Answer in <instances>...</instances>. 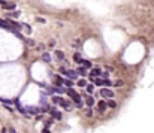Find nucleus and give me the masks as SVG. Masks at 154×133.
<instances>
[{
	"label": "nucleus",
	"mask_w": 154,
	"mask_h": 133,
	"mask_svg": "<svg viewBox=\"0 0 154 133\" xmlns=\"http://www.w3.org/2000/svg\"><path fill=\"white\" fill-rule=\"evenodd\" d=\"M56 55H57L58 60H63V58H64V54H63L62 51H56Z\"/></svg>",
	"instance_id": "a211bd4d"
},
{
	"label": "nucleus",
	"mask_w": 154,
	"mask_h": 133,
	"mask_svg": "<svg viewBox=\"0 0 154 133\" xmlns=\"http://www.w3.org/2000/svg\"><path fill=\"white\" fill-rule=\"evenodd\" d=\"M60 74H62V75H66V76H68V78H70V79H76L78 78V70H66V69H60Z\"/></svg>",
	"instance_id": "20e7f679"
},
{
	"label": "nucleus",
	"mask_w": 154,
	"mask_h": 133,
	"mask_svg": "<svg viewBox=\"0 0 154 133\" xmlns=\"http://www.w3.org/2000/svg\"><path fill=\"white\" fill-rule=\"evenodd\" d=\"M78 85H79V87H85V85H87L85 79H84V78H81V79H79V81H78Z\"/></svg>",
	"instance_id": "6ab92c4d"
},
{
	"label": "nucleus",
	"mask_w": 154,
	"mask_h": 133,
	"mask_svg": "<svg viewBox=\"0 0 154 133\" xmlns=\"http://www.w3.org/2000/svg\"><path fill=\"white\" fill-rule=\"evenodd\" d=\"M9 133H15V130L14 129H9Z\"/></svg>",
	"instance_id": "a878e982"
},
{
	"label": "nucleus",
	"mask_w": 154,
	"mask_h": 133,
	"mask_svg": "<svg viewBox=\"0 0 154 133\" xmlns=\"http://www.w3.org/2000/svg\"><path fill=\"white\" fill-rule=\"evenodd\" d=\"M106 106H108V103H106V102H102V100H100V102L97 103V109H99V112H105V109H106Z\"/></svg>",
	"instance_id": "9d476101"
},
{
	"label": "nucleus",
	"mask_w": 154,
	"mask_h": 133,
	"mask_svg": "<svg viewBox=\"0 0 154 133\" xmlns=\"http://www.w3.org/2000/svg\"><path fill=\"white\" fill-rule=\"evenodd\" d=\"M108 106H109V108H115V106H117V103L114 102V100H109V102H108Z\"/></svg>",
	"instance_id": "412c9836"
},
{
	"label": "nucleus",
	"mask_w": 154,
	"mask_h": 133,
	"mask_svg": "<svg viewBox=\"0 0 154 133\" xmlns=\"http://www.w3.org/2000/svg\"><path fill=\"white\" fill-rule=\"evenodd\" d=\"M78 74L79 75H85V69L84 68H78Z\"/></svg>",
	"instance_id": "5701e85b"
},
{
	"label": "nucleus",
	"mask_w": 154,
	"mask_h": 133,
	"mask_svg": "<svg viewBox=\"0 0 154 133\" xmlns=\"http://www.w3.org/2000/svg\"><path fill=\"white\" fill-rule=\"evenodd\" d=\"M100 75H102V70H100L99 68H94V69L91 70V76L93 78H94V76H100Z\"/></svg>",
	"instance_id": "f8f14e48"
},
{
	"label": "nucleus",
	"mask_w": 154,
	"mask_h": 133,
	"mask_svg": "<svg viewBox=\"0 0 154 133\" xmlns=\"http://www.w3.org/2000/svg\"><path fill=\"white\" fill-rule=\"evenodd\" d=\"M84 103H85V105L90 108V106L94 105V99H93L90 94H85V96H84Z\"/></svg>",
	"instance_id": "6e6552de"
},
{
	"label": "nucleus",
	"mask_w": 154,
	"mask_h": 133,
	"mask_svg": "<svg viewBox=\"0 0 154 133\" xmlns=\"http://www.w3.org/2000/svg\"><path fill=\"white\" fill-rule=\"evenodd\" d=\"M8 23L12 25V27H15V29H21V24L17 23V21H12V19H8Z\"/></svg>",
	"instance_id": "4468645a"
},
{
	"label": "nucleus",
	"mask_w": 154,
	"mask_h": 133,
	"mask_svg": "<svg viewBox=\"0 0 154 133\" xmlns=\"http://www.w3.org/2000/svg\"><path fill=\"white\" fill-rule=\"evenodd\" d=\"M2 6H3L5 9H15V5L14 3H3Z\"/></svg>",
	"instance_id": "dca6fc26"
},
{
	"label": "nucleus",
	"mask_w": 154,
	"mask_h": 133,
	"mask_svg": "<svg viewBox=\"0 0 154 133\" xmlns=\"http://www.w3.org/2000/svg\"><path fill=\"white\" fill-rule=\"evenodd\" d=\"M100 94H102L103 97L111 99V97L114 96V91H112L111 88H108V87H103V88H100Z\"/></svg>",
	"instance_id": "39448f33"
},
{
	"label": "nucleus",
	"mask_w": 154,
	"mask_h": 133,
	"mask_svg": "<svg viewBox=\"0 0 154 133\" xmlns=\"http://www.w3.org/2000/svg\"><path fill=\"white\" fill-rule=\"evenodd\" d=\"M73 61H76V63H82L84 60L81 58V55H79V54H75V55H73Z\"/></svg>",
	"instance_id": "f3484780"
},
{
	"label": "nucleus",
	"mask_w": 154,
	"mask_h": 133,
	"mask_svg": "<svg viewBox=\"0 0 154 133\" xmlns=\"http://www.w3.org/2000/svg\"><path fill=\"white\" fill-rule=\"evenodd\" d=\"M42 133H50V130H48V129H44V132H42Z\"/></svg>",
	"instance_id": "393cba45"
},
{
	"label": "nucleus",
	"mask_w": 154,
	"mask_h": 133,
	"mask_svg": "<svg viewBox=\"0 0 154 133\" xmlns=\"http://www.w3.org/2000/svg\"><path fill=\"white\" fill-rule=\"evenodd\" d=\"M27 114H33V115L39 114V108H36V106H29V108H27Z\"/></svg>",
	"instance_id": "9b49d317"
},
{
	"label": "nucleus",
	"mask_w": 154,
	"mask_h": 133,
	"mask_svg": "<svg viewBox=\"0 0 154 133\" xmlns=\"http://www.w3.org/2000/svg\"><path fill=\"white\" fill-rule=\"evenodd\" d=\"M52 103H56V105H60V106H63V108L66 111H70L72 109V106H70V102L68 100H64L63 97H60V96H54L52 97Z\"/></svg>",
	"instance_id": "f03ea898"
},
{
	"label": "nucleus",
	"mask_w": 154,
	"mask_h": 133,
	"mask_svg": "<svg viewBox=\"0 0 154 133\" xmlns=\"http://www.w3.org/2000/svg\"><path fill=\"white\" fill-rule=\"evenodd\" d=\"M42 60L48 63V61H51V55L48 54V52H44V54H42Z\"/></svg>",
	"instance_id": "2eb2a0df"
},
{
	"label": "nucleus",
	"mask_w": 154,
	"mask_h": 133,
	"mask_svg": "<svg viewBox=\"0 0 154 133\" xmlns=\"http://www.w3.org/2000/svg\"><path fill=\"white\" fill-rule=\"evenodd\" d=\"M50 114L54 117L56 120H62V112H60L58 109H56V108H51L50 109Z\"/></svg>",
	"instance_id": "1a4fd4ad"
},
{
	"label": "nucleus",
	"mask_w": 154,
	"mask_h": 133,
	"mask_svg": "<svg viewBox=\"0 0 154 133\" xmlns=\"http://www.w3.org/2000/svg\"><path fill=\"white\" fill-rule=\"evenodd\" d=\"M0 27L5 29V30H9L11 33H14V31H15V29H12V27H11V24H9L8 21H3V19H0Z\"/></svg>",
	"instance_id": "423d86ee"
},
{
	"label": "nucleus",
	"mask_w": 154,
	"mask_h": 133,
	"mask_svg": "<svg viewBox=\"0 0 154 133\" xmlns=\"http://www.w3.org/2000/svg\"><path fill=\"white\" fill-rule=\"evenodd\" d=\"M72 81H73V79H70V78L63 79V85H66V87L69 88V87H72V85H73V82H72Z\"/></svg>",
	"instance_id": "ddd939ff"
},
{
	"label": "nucleus",
	"mask_w": 154,
	"mask_h": 133,
	"mask_svg": "<svg viewBox=\"0 0 154 133\" xmlns=\"http://www.w3.org/2000/svg\"><path fill=\"white\" fill-rule=\"evenodd\" d=\"M68 94L73 99V102H75V105H76V108H82L84 106V103H82V99H81V96L78 94L76 91H73L72 90V87H69L68 88Z\"/></svg>",
	"instance_id": "f257e3e1"
},
{
	"label": "nucleus",
	"mask_w": 154,
	"mask_h": 133,
	"mask_svg": "<svg viewBox=\"0 0 154 133\" xmlns=\"http://www.w3.org/2000/svg\"><path fill=\"white\" fill-rule=\"evenodd\" d=\"M3 3H6V2H5V0H0V5H3Z\"/></svg>",
	"instance_id": "bb28decb"
},
{
	"label": "nucleus",
	"mask_w": 154,
	"mask_h": 133,
	"mask_svg": "<svg viewBox=\"0 0 154 133\" xmlns=\"http://www.w3.org/2000/svg\"><path fill=\"white\" fill-rule=\"evenodd\" d=\"M50 91H56V93H60V94L68 93V90H66L64 87H58V85H52V87H50Z\"/></svg>",
	"instance_id": "0eeeda50"
},
{
	"label": "nucleus",
	"mask_w": 154,
	"mask_h": 133,
	"mask_svg": "<svg viewBox=\"0 0 154 133\" xmlns=\"http://www.w3.org/2000/svg\"><path fill=\"white\" fill-rule=\"evenodd\" d=\"M0 102L5 105H12V100H8V99H0Z\"/></svg>",
	"instance_id": "aec40b11"
},
{
	"label": "nucleus",
	"mask_w": 154,
	"mask_h": 133,
	"mask_svg": "<svg viewBox=\"0 0 154 133\" xmlns=\"http://www.w3.org/2000/svg\"><path fill=\"white\" fill-rule=\"evenodd\" d=\"M93 82H94V85H97V87H103V85L105 87H109V85L112 84L109 79H100V78H93Z\"/></svg>",
	"instance_id": "7ed1b4c3"
},
{
	"label": "nucleus",
	"mask_w": 154,
	"mask_h": 133,
	"mask_svg": "<svg viewBox=\"0 0 154 133\" xmlns=\"http://www.w3.org/2000/svg\"><path fill=\"white\" fill-rule=\"evenodd\" d=\"M87 91H88V93H93V85H87Z\"/></svg>",
	"instance_id": "b1692460"
},
{
	"label": "nucleus",
	"mask_w": 154,
	"mask_h": 133,
	"mask_svg": "<svg viewBox=\"0 0 154 133\" xmlns=\"http://www.w3.org/2000/svg\"><path fill=\"white\" fill-rule=\"evenodd\" d=\"M82 64L85 66V68H91V63L88 61V60H84V61H82Z\"/></svg>",
	"instance_id": "4be33fe9"
}]
</instances>
